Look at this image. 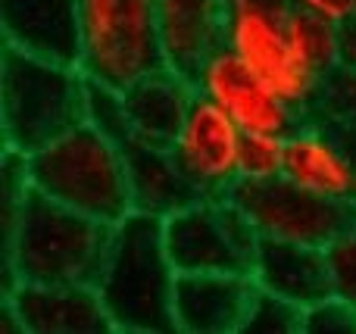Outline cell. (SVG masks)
Listing matches in <instances>:
<instances>
[{
  "mask_svg": "<svg viewBox=\"0 0 356 334\" xmlns=\"http://www.w3.org/2000/svg\"><path fill=\"white\" fill-rule=\"evenodd\" d=\"M282 178L319 197L353 200L356 162L344 135L325 119L303 116L284 137Z\"/></svg>",
  "mask_w": 356,
  "mask_h": 334,
  "instance_id": "12",
  "label": "cell"
},
{
  "mask_svg": "<svg viewBox=\"0 0 356 334\" xmlns=\"http://www.w3.org/2000/svg\"><path fill=\"white\" fill-rule=\"evenodd\" d=\"M81 72L122 91L163 66L156 0H79Z\"/></svg>",
  "mask_w": 356,
  "mask_h": 334,
  "instance_id": "5",
  "label": "cell"
},
{
  "mask_svg": "<svg viewBox=\"0 0 356 334\" xmlns=\"http://www.w3.org/2000/svg\"><path fill=\"white\" fill-rule=\"evenodd\" d=\"M163 66L194 78L225 44V0H156Z\"/></svg>",
  "mask_w": 356,
  "mask_h": 334,
  "instance_id": "16",
  "label": "cell"
},
{
  "mask_svg": "<svg viewBox=\"0 0 356 334\" xmlns=\"http://www.w3.org/2000/svg\"><path fill=\"white\" fill-rule=\"evenodd\" d=\"M284 137L275 131H244L241 144V178L269 181L284 169Z\"/></svg>",
  "mask_w": 356,
  "mask_h": 334,
  "instance_id": "21",
  "label": "cell"
},
{
  "mask_svg": "<svg viewBox=\"0 0 356 334\" xmlns=\"http://www.w3.org/2000/svg\"><path fill=\"white\" fill-rule=\"evenodd\" d=\"M294 6L341 31L356 25V0H294Z\"/></svg>",
  "mask_w": 356,
  "mask_h": 334,
  "instance_id": "24",
  "label": "cell"
},
{
  "mask_svg": "<svg viewBox=\"0 0 356 334\" xmlns=\"http://www.w3.org/2000/svg\"><path fill=\"white\" fill-rule=\"evenodd\" d=\"M91 78L81 66L41 60L6 47L0 53V128L3 150L31 156L75 125L88 122Z\"/></svg>",
  "mask_w": 356,
  "mask_h": 334,
  "instance_id": "3",
  "label": "cell"
},
{
  "mask_svg": "<svg viewBox=\"0 0 356 334\" xmlns=\"http://www.w3.org/2000/svg\"><path fill=\"white\" fill-rule=\"evenodd\" d=\"M291 12L294 0H225V47L307 116L319 85L294 62L288 44Z\"/></svg>",
  "mask_w": 356,
  "mask_h": 334,
  "instance_id": "7",
  "label": "cell"
},
{
  "mask_svg": "<svg viewBox=\"0 0 356 334\" xmlns=\"http://www.w3.org/2000/svg\"><path fill=\"white\" fill-rule=\"evenodd\" d=\"M257 281L238 272H188L175 285L178 334H241L250 312Z\"/></svg>",
  "mask_w": 356,
  "mask_h": 334,
  "instance_id": "13",
  "label": "cell"
},
{
  "mask_svg": "<svg viewBox=\"0 0 356 334\" xmlns=\"http://www.w3.org/2000/svg\"><path fill=\"white\" fill-rule=\"evenodd\" d=\"M113 225L41 191L3 197V291L16 285H94Z\"/></svg>",
  "mask_w": 356,
  "mask_h": 334,
  "instance_id": "1",
  "label": "cell"
},
{
  "mask_svg": "<svg viewBox=\"0 0 356 334\" xmlns=\"http://www.w3.org/2000/svg\"><path fill=\"white\" fill-rule=\"evenodd\" d=\"M338 128V125H334ZM341 135H344V141H347V147H350V153H353V162H356V128H338ZM353 203H356V191H353Z\"/></svg>",
  "mask_w": 356,
  "mask_h": 334,
  "instance_id": "25",
  "label": "cell"
},
{
  "mask_svg": "<svg viewBox=\"0 0 356 334\" xmlns=\"http://www.w3.org/2000/svg\"><path fill=\"white\" fill-rule=\"evenodd\" d=\"M328 266H332L334 294L356 306V228L341 235L332 247H325Z\"/></svg>",
  "mask_w": 356,
  "mask_h": 334,
  "instance_id": "23",
  "label": "cell"
},
{
  "mask_svg": "<svg viewBox=\"0 0 356 334\" xmlns=\"http://www.w3.org/2000/svg\"><path fill=\"white\" fill-rule=\"evenodd\" d=\"M288 44L300 72L319 87L334 69L344 66V31L297 6L288 16Z\"/></svg>",
  "mask_w": 356,
  "mask_h": 334,
  "instance_id": "19",
  "label": "cell"
},
{
  "mask_svg": "<svg viewBox=\"0 0 356 334\" xmlns=\"http://www.w3.org/2000/svg\"><path fill=\"white\" fill-rule=\"evenodd\" d=\"M303 334H356V306L332 294L303 312Z\"/></svg>",
  "mask_w": 356,
  "mask_h": 334,
  "instance_id": "22",
  "label": "cell"
},
{
  "mask_svg": "<svg viewBox=\"0 0 356 334\" xmlns=\"http://www.w3.org/2000/svg\"><path fill=\"white\" fill-rule=\"evenodd\" d=\"M3 44L41 60L81 62L79 0H0Z\"/></svg>",
  "mask_w": 356,
  "mask_h": 334,
  "instance_id": "14",
  "label": "cell"
},
{
  "mask_svg": "<svg viewBox=\"0 0 356 334\" xmlns=\"http://www.w3.org/2000/svg\"><path fill=\"white\" fill-rule=\"evenodd\" d=\"M29 181L50 200L104 225H116L135 212L122 147L91 122L75 125L31 153Z\"/></svg>",
  "mask_w": 356,
  "mask_h": 334,
  "instance_id": "4",
  "label": "cell"
},
{
  "mask_svg": "<svg viewBox=\"0 0 356 334\" xmlns=\"http://www.w3.org/2000/svg\"><path fill=\"white\" fill-rule=\"evenodd\" d=\"M163 235L178 275H250L259 231L232 197H197L163 219Z\"/></svg>",
  "mask_w": 356,
  "mask_h": 334,
  "instance_id": "6",
  "label": "cell"
},
{
  "mask_svg": "<svg viewBox=\"0 0 356 334\" xmlns=\"http://www.w3.org/2000/svg\"><path fill=\"white\" fill-rule=\"evenodd\" d=\"M228 197L250 216L259 237L332 247L341 235L356 228L353 200L319 197L313 191L291 185L282 175L269 181L241 178Z\"/></svg>",
  "mask_w": 356,
  "mask_h": 334,
  "instance_id": "8",
  "label": "cell"
},
{
  "mask_svg": "<svg viewBox=\"0 0 356 334\" xmlns=\"http://www.w3.org/2000/svg\"><path fill=\"white\" fill-rule=\"evenodd\" d=\"M303 312L307 310H300L291 300L257 287L241 334H303Z\"/></svg>",
  "mask_w": 356,
  "mask_h": 334,
  "instance_id": "20",
  "label": "cell"
},
{
  "mask_svg": "<svg viewBox=\"0 0 356 334\" xmlns=\"http://www.w3.org/2000/svg\"><path fill=\"white\" fill-rule=\"evenodd\" d=\"M113 141L122 147L125 166H129V185H131L135 210L166 219L169 212L181 210L184 203L200 197L191 187V181L184 178V172L178 169L169 147L141 141L138 135H131V128H122Z\"/></svg>",
  "mask_w": 356,
  "mask_h": 334,
  "instance_id": "18",
  "label": "cell"
},
{
  "mask_svg": "<svg viewBox=\"0 0 356 334\" xmlns=\"http://www.w3.org/2000/svg\"><path fill=\"white\" fill-rule=\"evenodd\" d=\"M178 269L169 256L163 219L129 212L113 225L100 275L94 281L116 334H172L175 331Z\"/></svg>",
  "mask_w": 356,
  "mask_h": 334,
  "instance_id": "2",
  "label": "cell"
},
{
  "mask_svg": "<svg viewBox=\"0 0 356 334\" xmlns=\"http://www.w3.org/2000/svg\"><path fill=\"white\" fill-rule=\"evenodd\" d=\"M250 278L257 281L259 291L291 300L300 310H309L334 294L328 253L325 247H313V244L259 237Z\"/></svg>",
  "mask_w": 356,
  "mask_h": 334,
  "instance_id": "15",
  "label": "cell"
},
{
  "mask_svg": "<svg viewBox=\"0 0 356 334\" xmlns=\"http://www.w3.org/2000/svg\"><path fill=\"white\" fill-rule=\"evenodd\" d=\"M194 85L203 97L222 106L244 131L288 135L303 119V112L297 106H291L272 85H266L225 44L200 66V72L194 75Z\"/></svg>",
  "mask_w": 356,
  "mask_h": 334,
  "instance_id": "10",
  "label": "cell"
},
{
  "mask_svg": "<svg viewBox=\"0 0 356 334\" xmlns=\"http://www.w3.org/2000/svg\"><path fill=\"white\" fill-rule=\"evenodd\" d=\"M3 331L110 334L113 322L94 285H16L0 294Z\"/></svg>",
  "mask_w": 356,
  "mask_h": 334,
  "instance_id": "11",
  "label": "cell"
},
{
  "mask_svg": "<svg viewBox=\"0 0 356 334\" xmlns=\"http://www.w3.org/2000/svg\"><path fill=\"white\" fill-rule=\"evenodd\" d=\"M119 94H122V110L131 135L169 147L181 128L184 116H188L191 103H194L197 85L188 75L160 66L135 78L131 85H125Z\"/></svg>",
  "mask_w": 356,
  "mask_h": 334,
  "instance_id": "17",
  "label": "cell"
},
{
  "mask_svg": "<svg viewBox=\"0 0 356 334\" xmlns=\"http://www.w3.org/2000/svg\"><path fill=\"white\" fill-rule=\"evenodd\" d=\"M241 144L244 128L197 91L169 150L200 197H228L241 181Z\"/></svg>",
  "mask_w": 356,
  "mask_h": 334,
  "instance_id": "9",
  "label": "cell"
}]
</instances>
